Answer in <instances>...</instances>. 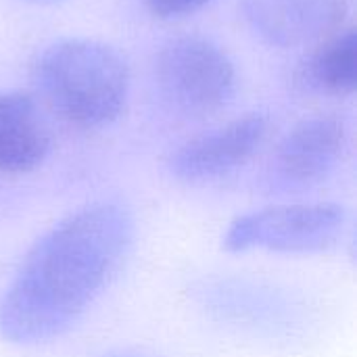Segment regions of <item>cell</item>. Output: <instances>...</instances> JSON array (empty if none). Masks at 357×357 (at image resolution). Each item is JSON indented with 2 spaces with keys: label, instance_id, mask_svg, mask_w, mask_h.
Segmentation results:
<instances>
[{
  "label": "cell",
  "instance_id": "1",
  "mask_svg": "<svg viewBox=\"0 0 357 357\" xmlns=\"http://www.w3.org/2000/svg\"><path fill=\"white\" fill-rule=\"evenodd\" d=\"M136 236L117 201L84 205L44 232L0 295V337L40 345L69 333L126 264Z\"/></svg>",
  "mask_w": 357,
  "mask_h": 357
},
{
  "label": "cell",
  "instance_id": "2",
  "mask_svg": "<svg viewBox=\"0 0 357 357\" xmlns=\"http://www.w3.org/2000/svg\"><path fill=\"white\" fill-rule=\"evenodd\" d=\"M31 79L44 102L67 123L98 130L126 109L130 71L109 44L88 38H65L38 52Z\"/></svg>",
  "mask_w": 357,
  "mask_h": 357
},
{
  "label": "cell",
  "instance_id": "3",
  "mask_svg": "<svg viewBox=\"0 0 357 357\" xmlns=\"http://www.w3.org/2000/svg\"><path fill=\"white\" fill-rule=\"evenodd\" d=\"M153 71L161 102L186 119L222 111L236 92L234 63L203 36H180L163 44Z\"/></svg>",
  "mask_w": 357,
  "mask_h": 357
},
{
  "label": "cell",
  "instance_id": "4",
  "mask_svg": "<svg viewBox=\"0 0 357 357\" xmlns=\"http://www.w3.org/2000/svg\"><path fill=\"white\" fill-rule=\"evenodd\" d=\"M345 224L347 213L337 203L276 205L232 220L224 232L222 247L230 253H322L339 243Z\"/></svg>",
  "mask_w": 357,
  "mask_h": 357
},
{
  "label": "cell",
  "instance_id": "5",
  "mask_svg": "<svg viewBox=\"0 0 357 357\" xmlns=\"http://www.w3.org/2000/svg\"><path fill=\"white\" fill-rule=\"evenodd\" d=\"M349 142L339 115H312L280 140L266 174L272 195H301L326 182L341 165Z\"/></svg>",
  "mask_w": 357,
  "mask_h": 357
},
{
  "label": "cell",
  "instance_id": "6",
  "mask_svg": "<svg viewBox=\"0 0 357 357\" xmlns=\"http://www.w3.org/2000/svg\"><path fill=\"white\" fill-rule=\"evenodd\" d=\"M192 297L215 320L255 335L293 337L303 326V305L259 280L205 278L192 287Z\"/></svg>",
  "mask_w": 357,
  "mask_h": 357
},
{
  "label": "cell",
  "instance_id": "7",
  "mask_svg": "<svg viewBox=\"0 0 357 357\" xmlns=\"http://www.w3.org/2000/svg\"><path fill=\"white\" fill-rule=\"evenodd\" d=\"M268 132V115L247 113L180 144L167 159V172L190 186L218 182L247 165L266 142Z\"/></svg>",
  "mask_w": 357,
  "mask_h": 357
},
{
  "label": "cell",
  "instance_id": "8",
  "mask_svg": "<svg viewBox=\"0 0 357 357\" xmlns=\"http://www.w3.org/2000/svg\"><path fill=\"white\" fill-rule=\"evenodd\" d=\"M247 25L266 44L299 48L322 42L345 21V0H241Z\"/></svg>",
  "mask_w": 357,
  "mask_h": 357
},
{
  "label": "cell",
  "instance_id": "9",
  "mask_svg": "<svg viewBox=\"0 0 357 357\" xmlns=\"http://www.w3.org/2000/svg\"><path fill=\"white\" fill-rule=\"evenodd\" d=\"M52 149L50 126L38 100L25 92H0V174L38 169Z\"/></svg>",
  "mask_w": 357,
  "mask_h": 357
},
{
  "label": "cell",
  "instance_id": "10",
  "mask_svg": "<svg viewBox=\"0 0 357 357\" xmlns=\"http://www.w3.org/2000/svg\"><path fill=\"white\" fill-rule=\"evenodd\" d=\"M295 84L310 94L347 96L357 84V40L354 29L333 33L312 50L295 71Z\"/></svg>",
  "mask_w": 357,
  "mask_h": 357
},
{
  "label": "cell",
  "instance_id": "11",
  "mask_svg": "<svg viewBox=\"0 0 357 357\" xmlns=\"http://www.w3.org/2000/svg\"><path fill=\"white\" fill-rule=\"evenodd\" d=\"M142 2L149 8V13H153L155 17L176 19V17H184V15L201 10L211 0H142Z\"/></svg>",
  "mask_w": 357,
  "mask_h": 357
},
{
  "label": "cell",
  "instance_id": "12",
  "mask_svg": "<svg viewBox=\"0 0 357 357\" xmlns=\"http://www.w3.org/2000/svg\"><path fill=\"white\" fill-rule=\"evenodd\" d=\"M102 357H155L146 351H138V349H117V351H111Z\"/></svg>",
  "mask_w": 357,
  "mask_h": 357
},
{
  "label": "cell",
  "instance_id": "13",
  "mask_svg": "<svg viewBox=\"0 0 357 357\" xmlns=\"http://www.w3.org/2000/svg\"><path fill=\"white\" fill-rule=\"evenodd\" d=\"M33 2H44V0H33Z\"/></svg>",
  "mask_w": 357,
  "mask_h": 357
}]
</instances>
